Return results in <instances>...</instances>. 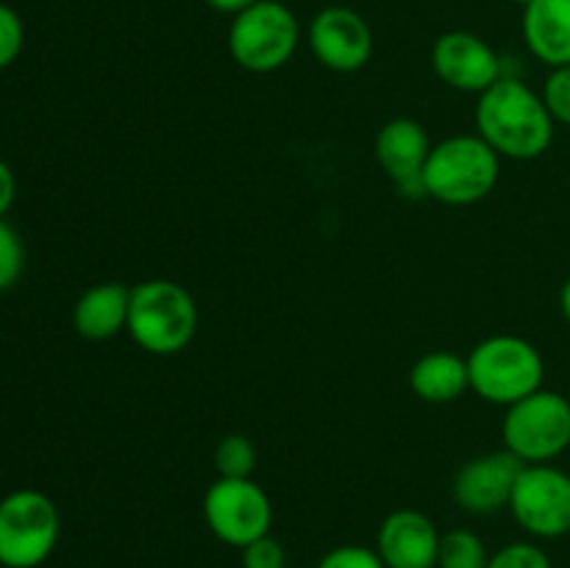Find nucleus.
<instances>
[{"mask_svg":"<svg viewBox=\"0 0 570 568\" xmlns=\"http://www.w3.org/2000/svg\"><path fill=\"white\" fill-rule=\"evenodd\" d=\"M554 117L543 95L515 76H501L479 95L476 134L501 159H538L554 143Z\"/></svg>","mask_w":570,"mask_h":568,"instance_id":"nucleus-1","label":"nucleus"},{"mask_svg":"<svg viewBox=\"0 0 570 568\" xmlns=\"http://www.w3.org/2000/svg\"><path fill=\"white\" fill-rule=\"evenodd\" d=\"M488 546L471 529H449L440 538V568H488Z\"/></svg>","mask_w":570,"mask_h":568,"instance_id":"nucleus-18","label":"nucleus"},{"mask_svg":"<svg viewBox=\"0 0 570 568\" xmlns=\"http://www.w3.org/2000/svg\"><path fill=\"white\" fill-rule=\"evenodd\" d=\"M301 26L282 0H256L228 28V53L248 72H276L295 56Z\"/></svg>","mask_w":570,"mask_h":568,"instance_id":"nucleus-5","label":"nucleus"},{"mask_svg":"<svg viewBox=\"0 0 570 568\" xmlns=\"http://www.w3.org/2000/svg\"><path fill=\"white\" fill-rule=\"evenodd\" d=\"M206 6H209L212 11H220V14H232L237 17L239 11L250 9V6L256 3V0H204Z\"/></svg>","mask_w":570,"mask_h":568,"instance_id":"nucleus-27","label":"nucleus"},{"mask_svg":"<svg viewBox=\"0 0 570 568\" xmlns=\"http://www.w3.org/2000/svg\"><path fill=\"white\" fill-rule=\"evenodd\" d=\"M22 42H26V28H22L20 14L11 6L0 3V70L14 65Z\"/></svg>","mask_w":570,"mask_h":568,"instance_id":"nucleus-24","label":"nucleus"},{"mask_svg":"<svg viewBox=\"0 0 570 568\" xmlns=\"http://www.w3.org/2000/svg\"><path fill=\"white\" fill-rule=\"evenodd\" d=\"M204 518L223 543L243 549L273 527L271 496L254 479H223L209 484L204 496Z\"/></svg>","mask_w":570,"mask_h":568,"instance_id":"nucleus-8","label":"nucleus"},{"mask_svg":"<svg viewBox=\"0 0 570 568\" xmlns=\"http://www.w3.org/2000/svg\"><path fill=\"white\" fill-rule=\"evenodd\" d=\"M523 466L527 462H521L507 449L473 457L456 471L454 484H451L454 501L473 516H490L501 507H510V496Z\"/></svg>","mask_w":570,"mask_h":568,"instance_id":"nucleus-12","label":"nucleus"},{"mask_svg":"<svg viewBox=\"0 0 570 568\" xmlns=\"http://www.w3.org/2000/svg\"><path fill=\"white\" fill-rule=\"evenodd\" d=\"M434 521L421 510H395L382 521L376 535V555L387 568H434L440 555Z\"/></svg>","mask_w":570,"mask_h":568,"instance_id":"nucleus-14","label":"nucleus"},{"mask_svg":"<svg viewBox=\"0 0 570 568\" xmlns=\"http://www.w3.org/2000/svg\"><path fill=\"white\" fill-rule=\"evenodd\" d=\"M499 176L501 156L479 134H454L429 150L423 189L445 206H471L493 193Z\"/></svg>","mask_w":570,"mask_h":568,"instance_id":"nucleus-3","label":"nucleus"},{"mask_svg":"<svg viewBox=\"0 0 570 568\" xmlns=\"http://www.w3.org/2000/svg\"><path fill=\"white\" fill-rule=\"evenodd\" d=\"M429 134L421 123L410 120V117H395V120L384 123L376 134V154L379 167L387 173L390 182L406 195V198H417L426 195L423 189V165L429 159Z\"/></svg>","mask_w":570,"mask_h":568,"instance_id":"nucleus-13","label":"nucleus"},{"mask_svg":"<svg viewBox=\"0 0 570 568\" xmlns=\"http://www.w3.org/2000/svg\"><path fill=\"white\" fill-rule=\"evenodd\" d=\"M523 42L543 65H570V0H532L523 6Z\"/></svg>","mask_w":570,"mask_h":568,"instance_id":"nucleus-15","label":"nucleus"},{"mask_svg":"<svg viewBox=\"0 0 570 568\" xmlns=\"http://www.w3.org/2000/svg\"><path fill=\"white\" fill-rule=\"evenodd\" d=\"M317 568H387L376 549L367 546H337V549L326 551Z\"/></svg>","mask_w":570,"mask_h":568,"instance_id":"nucleus-25","label":"nucleus"},{"mask_svg":"<svg viewBox=\"0 0 570 568\" xmlns=\"http://www.w3.org/2000/svg\"><path fill=\"white\" fill-rule=\"evenodd\" d=\"M61 518L42 490L20 488L0 499V566L37 568L59 543Z\"/></svg>","mask_w":570,"mask_h":568,"instance_id":"nucleus-6","label":"nucleus"},{"mask_svg":"<svg viewBox=\"0 0 570 568\" xmlns=\"http://www.w3.org/2000/svg\"><path fill=\"white\" fill-rule=\"evenodd\" d=\"M309 48L328 70L356 72L371 61L373 31L360 11L348 6H326L309 26Z\"/></svg>","mask_w":570,"mask_h":568,"instance_id":"nucleus-10","label":"nucleus"},{"mask_svg":"<svg viewBox=\"0 0 570 568\" xmlns=\"http://www.w3.org/2000/svg\"><path fill=\"white\" fill-rule=\"evenodd\" d=\"M22 267H26V248H22L20 234L0 217V293L20 282Z\"/></svg>","mask_w":570,"mask_h":568,"instance_id":"nucleus-20","label":"nucleus"},{"mask_svg":"<svg viewBox=\"0 0 570 568\" xmlns=\"http://www.w3.org/2000/svg\"><path fill=\"white\" fill-rule=\"evenodd\" d=\"M410 388L429 404H449L471 390L468 360L454 351H429L412 365Z\"/></svg>","mask_w":570,"mask_h":568,"instance_id":"nucleus-17","label":"nucleus"},{"mask_svg":"<svg viewBox=\"0 0 570 568\" xmlns=\"http://www.w3.org/2000/svg\"><path fill=\"white\" fill-rule=\"evenodd\" d=\"M512 3H518V6H529V3H532V0H512Z\"/></svg>","mask_w":570,"mask_h":568,"instance_id":"nucleus-29","label":"nucleus"},{"mask_svg":"<svg viewBox=\"0 0 570 568\" xmlns=\"http://www.w3.org/2000/svg\"><path fill=\"white\" fill-rule=\"evenodd\" d=\"M17 198V178L11 173V167L0 159V217L11 209Z\"/></svg>","mask_w":570,"mask_h":568,"instance_id":"nucleus-26","label":"nucleus"},{"mask_svg":"<svg viewBox=\"0 0 570 568\" xmlns=\"http://www.w3.org/2000/svg\"><path fill=\"white\" fill-rule=\"evenodd\" d=\"M543 104L554 123L570 128V65L554 67L543 84Z\"/></svg>","mask_w":570,"mask_h":568,"instance_id":"nucleus-21","label":"nucleus"},{"mask_svg":"<svg viewBox=\"0 0 570 568\" xmlns=\"http://www.w3.org/2000/svg\"><path fill=\"white\" fill-rule=\"evenodd\" d=\"M198 304L184 284L148 278L131 287L128 326L134 343L154 356H173L198 334Z\"/></svg>","mask_w":570,"mask_h":568,"instance_id":"nucleus-2","label":"nucleus"},{"mask_svg":"<svg viewBox=\"0 0 570 568\" xmlns=\"http://www.w3.org/2000/svg\"><path fill=\"white\" fill-rule=\"evenodd\" d=\"M131 287L120 282H100L89 287L72 310V326L83 340H109L126 332Z\"/></svg>","mask_w":570,"mask_h":568,"instance_id":"nucleus-16","label":"nucleus"},{"mask_svg":"<svg viewBox=\"0 0 570 568\" xmlns=\"http://www.w3.org/2000/svg\"><path fill=\"white\" fill-rule=\"evenodd\" d=\"M515 521L534 538H562L570 532V473L551 462L523 466L510 496Z\"/></svg>","mask_w":570,"mask_h":568,"instance_id":"nucleus-9","label":"nucleus"},{"mask_svg":"<svg viewBox=\"0 0 570 568\" xmlns=\"http://www.w3.org/2000/svg\"><path fill=\"white\" fill-rule=\"evenodd\" d=\"M560 310H562V317H566L570 326V278H566V284H562L560 290Z\"/></svg>","mask_w":570,"mask_h":568,"instance_id":"nucleus-28","label":"nucleus"},{"mask_svg":"<svg viewBox=\"0 0 570 568\" xmlns=\"http://www.w3.org/2000/svg\"><path fill=\"white\" fill-rule=\"evenodd\" d=\"M243 568H287V549L271 532L243 546Z\"/></svg>","mask_w":570,"mask_h":568,"instance_id":"nucleus-23","label":"nucleus"},{"mask_svg":"<svg viewBox=\"0 0 570 568\" xmlns=\"http://www.w3.org/2000/svg\"><path fill=\"white\" fill-rule=\"evenodd\" d=\"M215 468L223 479H250L256 468V445L245 434H226L215 449Z\"/></svg>","mask_w":570,"mask_h":568,"instance_id":"nucleus-19","label":"nucleus"},{"mask_svg":"<svg viewBox=\"0 0 570 568\" xmlns=\"http://www.w3.org/2000/svg\"><path fill=\"white\" fill-rule=\"evenodd\" d=\"M432 70L443 84L460 92L482 95L504 70L493 45L471 31H449L432 45Z\"/></svg>","mask_w":570,"mask_h":568,"instance_id":"nucleus-11","label":"nucleus"},{"mask_svg":"<svg viewBox=\"0 0 570 568\" xmlns=\"http://www.w3.org/2000/svg\"><path fill=\"white\" fill-rule=\"evenodd\" d=\"M488 568H551V560L538 543L518 540V543H507L495 555H490Z\"/></svg>","mask_w":570,"mask_h":568,"instance_id":"nucleus-22","label":"nucleus"},{"mask_svg":"<svg viewBox=\"0 0 570 568\" xmlns=\"http://www.w3.org/2000/svg\"><path fill=\"white\" fill-rule=\"evenodd\" d=\"M471 390L479 399L512 407L543 388L546 362L538 345L518 334H493L473 345L468 354Z\"/></svg>","mask_w":570,"mask_h":568,"instance_id":"nucleus-4","label":"nucleus"},{"mask_svg":"<svg viewBox=\"0 0 570 568\" xmlns=\"http://www.w3.org/2000/svg\"><path fill=\"white\" fill-rule=\"evenodd\" d=\"M501 440L504 449L527 466L557 460L570 449V401L557 390H534L507 407Z\"/></svg>","mask_w":570,"mask_h":568,"instance_id":"nucleus-7","label":"nucleus"}]
</instances>
